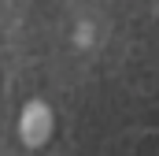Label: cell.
Masks as SVG:
<instances>
[{"label": "cell", "instance_id": "obj_1", "mask_svg": "<svg viewBox=\"0 0 159 156\" xmlns=\"http://www.w3.org/2000/svg\"><path fill=\"white\" fill-rule=\"evenodd\" d=\"M19 134H22L26 149H41L52 138V108L44 100H30L22 108V115H19Z\"/></svg>", "mask_w": 159, "mask_h": 156}]
</instances>
